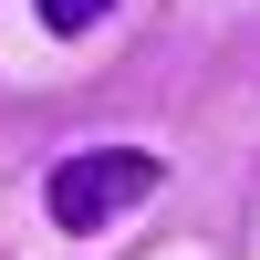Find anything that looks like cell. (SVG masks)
Returning a JSON list of instances; mask_svg holds the SVG:
<instances>
[{
	"label": "cell",
	"instance_id": "1",
	"mask_svg": "<svg viewBox=\"0 0 260 260\" xmlns=\"http://www.w3.org/2000/svg\"><path fill=\"white\" fill-rule=\"evenodd\" d=\"M156 177L167 167L146 156V146H73V156L42 177V208H52V229H104L136 198H156Z\"/></svg>",
	"mask_w": 260,
	"mask_h": 260
},
{
	"label": "cell",
	"instance_id": "2",
	"mask_svg": "<svg viewBox=\"0 0 260 260\" xmlns=\"http://www.w3.org/2000/svg\"><path fill=\"white\" fill-rule=\"evenodd\" d=\"M104 11H115V0H31V21H42L52 42H83V31H94Z\"/></svg>",
	"mask_w": 260,
	"mask_h": 260
}]
</instances>
